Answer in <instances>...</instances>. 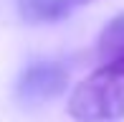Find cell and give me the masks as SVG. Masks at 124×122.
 <instances>
[{"label":"cell","instance_id":"4","mask_svg":"<svg viewBox=\"0 0 124 122\" xmlns=\"http://www.w3.org/2000/svg\"><path fill=\"white\" fill-rule=\"evenodd\" d=\"M18 13L28 23H53L56 20L53 0H18Z\"/></svg>","mask_w":124,"mask_h":122},{"label":"cell","instance_id":"1","mask_svg":"<svg viewBox=\"0 0 124 122\" xmlns=\"http://www.w3.org/2000/svg\"><path fill=\"white\" fill-rule=\"evenodd\" d=\"M76 122H109L124 117V61H101L69 97Z\"/></svg>","mask_w":124,"mask_h":122},{"label":"cell","instance_id":"2","mask_svg":"<svg viewBox=\"0 0 124 122\" xmlns=\"http://www.w3.org/2000/svg\"><path fill=\"white\" fill-rule=\"evenodd\" d=\"M69 87V71L56 61L31 64L15 84V97L23 104H41L58 97Z\"/></svg>","mask_w":124,"mask_h":122},{"label":"cell","instance_id":"5","mask_svg":"<svg viewBox=\"0 0 124 122\" xmlns=\"http://www.w3.org/2000/svg\"><path fill=\"white\" fill-rule=\"evenodd\" d=\"M94 3V0H53V8H56V20H63L69 18L74 10L84 8V5Z\"/></svg>","mask_w":124,"mask_h":122},{"label":"cell","instance_id":"3","mask_svg":"<svg viewBox=\"0 0 124 122\" xmlns=\"http://www.w3.org/2000/svg\"><path fill=\"white\" fill-rule=\"evenodd\" d=\"M96 51L101 61H124V13L114 15L104 26L96 41Z\"/></svg>","mask_w":124,"mask_h":122}]
</instances>
